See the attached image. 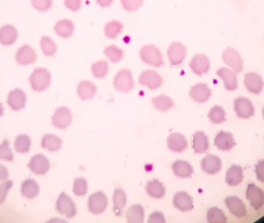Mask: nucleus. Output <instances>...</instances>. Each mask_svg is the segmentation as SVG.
I'll use <instances>...</instances> for the list:
<instances>
[{"mask_svg":"<svg viewBox=\"0 0 264 223\" xmlns=\"http://www.w3.org/2000/svg\"><path fill=\"white\" fill-rule=\"evenodd\" d=\"M29 82L32 89L36 91H43L47 89L51 82V75L46 69H36L29 77Z\"/></svg>","mask_w":264,"mask_h":223,"instance_id":"obj_1","label":"nucleus"},{"mask_svg":"<svg viewBox=\"0 0 264 223\" xmlns=\"http://www.w3.org/2000/svg\"><path fill=\"white\" fill-rule=\"evenodd\" d=\"M141 60L148 66L160 67L163 65V57L159 48L155 45H146L140 51Z\"/></svg>","mask_w":264,"mask_h":223,"instance_id":"obj_2","label":"nucleus"},{"mask_svg":"<svg viewBox=\"0 0 264 223\" xmlns=\"http://www.w3.org/2000/svg\"><path fill=\"white\" fill-rule=\"evenodd\" d=\"M115 89L122 93L129 92L134 88L133 76L131 71L123 69L118 72L114 80Z\"/></svg>","mask_w":264,"mask_h":223,"instance_id":"obj_3","label":"nucleus"},{"mask_svg":"<svg viewBox=\"0 0 264 223\" xmlns=\"http://www.w3.org/2000/svg\"><path fill=\"white\" fill-rule=\"evenodd\" d=\"M88 204L90 212L94 215H99L103 213L107 209L108 200L104 193L97 192L90 196Z\"/></svg>","mask_w":264,"mask_h":223,"instance_id":"obj_4","label":"nucleus"},{"mask_svg":"<svg viewBox=\"0 0 264 223\" xmlns=\"http://www.w3.org/2000/svg\"><path fill=\"white\" fill-rule=\"evenodd\" d=\"M53 125L58 129L64 130L72 122V113L68 108L61 106L55 111L52 116Z\"/></svg>","mask_w":264,"mask_h":223,"instance_id":"obj_5","label":"nucleus"},{"mask_svg":"<svg viewBox=\"0 0 264 223\" xmlns=\"http://www.w3.org/2000/svg\"><path fill=\"white\" fill-rule=\"evenodd\" d=\"M138 82L141 85L147 87L149 89L156 90L162 86L163 79L162 76L155 71L147 70L141 74Z\"/></svg>","mask_w":264,"mask_h":223,"instance_id":"obj_6","label":"nucleus"},{"mask_svg":"<svg viewBox=\"0 0 264 223\" xmlns=\"http://www.w3.org/2000/svg\"><path fill=\"white\" fill-rule=\"evenodd\" d=\"M222 59L227 66H230L235 72L243 70V61L237 50L228 47L222 53Z\"/></svg>","mask_w":264,"mask_h":223,"instance_id":"obj_7","label":"nucleus"},{"mask_svg":"<svg viewBox=\"0 0 264 223\" xmlns=\"http://www.w3.org/2000/svg\"><path fill=\"white\" fill-rule=\"evenodd\" d=\"M57 209L60 214L67 218H73L77 214L74 202L65 193H62L57 199Z\"/></svg>","mask_w":264,"mask_h":223,"instance_id":"obj_8","label":"nucleus"},{"mask_svg":"<svg viewBox=\"0 0 264 223\" xmlns=\"http://www.w3.org/2000/svg\"><path fill=\"white\" fill-rule=\"evenodd\" d=\"M186 56V47L181 43H172L168 49V57L172 66H179Z\"/></svg>","mask_w":264,"mask_h":223,"instance_id":"obj_9","label":"nucleus"},{"mask_svg":"<svg viewBox=\"0 0 264 223\" xmlns=\"http://www.w3.org/2000/svg\"><path fill=\"white\" fill-rule=\"evenodd\" d=\"M28 168L32 173L37 175H44L46 173L48 172L51 168V164L45 156L43 154H37L32 156L28 165Z\"/></svg>","mask_w":264,"mask_h":223,"instance_id":"obj_10","label":"nucleus"},{"mask_svg":"<svg viewBox=\"0 0 264 223\" xmlns=\"http://www.w3.org/2000/svg\"><path fill=\"white\" fill-rule=\"evenodd\" d=\"M234 109L237 116L242 119H248L254 114L253 103L248 99L240 97L235 100Z\"/></svg>","mask_w":264,"mask_h":223,"instance_id":"obj_11","label":"nucleus"},{"mask_svg":"<svg viewBox=\"0 0 264 223\" xmlns=\"http://www.w3.org/2000/svg\"><path fill=\"white\" fill-rule=\"evenodd\" d=\"M167 145L169 150L172 151L181 153L188 147V141L183 134L173 133L168 137Z\"/></svg>","mask_w":264,"mask_h":223,"instance_id":"obj_12","label":"nucleus"},{"mask_svg":"<svg viewBox=\"0 0 264 223\" xmlns=\"http://www.w3.org/2000/svg\"><path fill=\"white\" fill-rule=\"evenodd\" d=\"M246 197L250 201L251 206L256 210H259L263 205V192L255 184H249L248 189L246 192Z\"/></svg>","mask_w":264,"mask_h":223,"instance_id":"obj_13","label":"nucleus"},{"mask_svg":"<svg viewBox=\"0 0 264 223\" xmlns=\"http://www.w3.org/2000/svg\"><path fill=\"white\" fill-rule=\"evenodd\" d=\"M37 58L36 52L29 45H24L20 47L16 54V62L21 66H27L34 63Z\"/></svg>","mask_w":264,"mask_h":223,"instance_id":"obj_14","label":"nucleus"},{"mask_svg":"<svg viewBox=\"0 0 264 223\" xmlns=\"http://www.w3.org/2000/svg\"><path fill=\"white\" fill-rule=\"evenodd\" d=\"M190 68L196 75H203L210 69L209 58L203 54H196L190 61Z\"/></svg>","mask_w":264,"mask_h":223,"instance_id":"obj_15","label":"nucleus"},{"mask_svg":"<svg viewBox=\"0 0 264 223\" xmlns=\"http://www.w3.org/2000/svg\"><path fill=\"white\" fill-rule=\"evenodd\" d=\"M211 94H212V91H211L210 88L207 86V85L203 83L197 84L192 87L190 91L192 100L199 103L207 102L210 98Z\"/></svg>","mask_w":264,"mask_h":223,"instance_id":"obj_16","label":"nucleus"},{"mask_svg":"<svg viewBox=\"0 0 264 223\" xmlns=\"http://www.w3.org/2000/svg\"><path fill=\"white\" fill-rule=\"evenodd\" d=\"M244 85L250 92L259 94L263 88L262 77L254 72L246 74L244 78Z\"/></svg>","mask_w":264,"mask_h":223,"instance_id":"obj_17","label":"nucleus"},{"mask_svg":"<svg viewBox=\"0 0 264 223\" xmlns=\"http://www.w3.org/2000/svg\"><path fill=\"white\" fill-rule=\"evenodd\" d=\"M173 205L181 212H188L193 209V198L185 192H179L174 196Z\"/></svg>","mask_w":264,"mask_h":223,"instance_id":"obj_18","label":"nucleus"},{"mask_svg":"<svg viewBox=\"0 0 264 223\" xmlns=\"http://www.w3.org/2000/svg\"><path fill=\"white\" fill-rule=\"evenodd\" d=\"M26 97L24 91L21 89H16L10 91L8 97V104L14 111H20L25 107Z\"/></svg>","mask_w":264,"mask_h":223,"instance_id":"obj_19","label":"nucleus"},{"mask_svg":"<svg viewBox=\"0 0 264 223\" xmlns=\"http://www.w3.org/2000/svg\"><path fill=\"white\" fill-rule=\"evenodd\" d=\"M202 169L208 174H216L222 168V162L218 156L208 155L202 161Z\"/></svg>","mask_w":264,"mask_h":223,"instance_id":"obj_20","label":"nucleus"},{"mask_svg":"<svg viewBox=\"0 0 264 223\" xmlns=\"http://www.w3.org/2000/svg\"><path fill=\"white\" fill-rule=\"evenodd\" d=\"M227 208L230 209V212L238 218H243L246 215V209L243 202L239 198H227L225 200Z\"/></svg>","mask_w":264,"mask_h":223,"instance_id":"obj_21","label":"nucleus"},{"mask_svg":"<svg viewBox=\"0 0 264 223\" xmlns=\"http://www.w3.org/2000/svg\"><path fill=\"white\" fill-rule=\"evenodd\" d=\"M217 75L222 78L225 84V88L229 91H234L238 87L237 77L235 72L227 68H222L218 70Z\"/></svg>","mask_w":264,"mask_h":223,"instance_id":"obj_22","label":"nucleus"},{"mask_svg":"<svg viewBox=\"0 0 264 223\" xmlns=\"http://www.w3.org/2000/svg\"><path fill=\"white\" fill-rule=\"evenodd\" d=\"M78 94L83 101L94 98L97 92V87L90 81H82L78 86Z\"/></svg>","mask_w":264,"mask_h":223,"instance_id":"obj_23","label":"nucleus"},{"mask_svg":"<svg viewBox=\"0 0 264 223\" xmlns=\"http://www.w3.org/2000/svg\"><path fill=\"white\" fill-rule=\"evenodd\" d=\"M18 38V33L14 26L5 25L0 28V43L8 46L14 44Z\"/></svg>","mask_w":264,"mask_h":223,"instance_id":"obj_24","label":"nucleus"},{"mask_svg":"<svg viewBox=\"0 0 264 223\" xmlns=\"http://www.w3.org/2000/svg\"><path fill=\"white\" fill-rule=\"evenodd\" d=\"M127 204V195L122 188L115 189L113 195V210L115 215L121 216Z\"/></svg>","mask_w":264,"mask_h":223,"instance_id":"obj_25","label":"nucleus"},{"mask_svg":"<svg viewBox=\"0 0 264 223\" xmlns=\"http://www.w3.org/2000/svg\"><path fill=\"white\" fill-rule=\"evenodd\" d=\"M215 144L221 150H230L235 146V140L231 133H219L215 139Z\"/></svg>","mask_w":264,"mask_h":223,"instance_id":"obj_26","label":"nucleus"},{"mask_svg":"<svg viewBox=\"0 0 264 223\" xmlns=\"http://www.w3.org/2000/svg\"><path fill=\"white\" fill-rule=\"evenodd\" d=\"M193 150L196 153H204L209 148V140L207 136L202 132L198 131L193 135Z\"/></svg>","mask_w":264,"mask_h":223,"instance_id":"obj_27","label":"nucleus"},{"mask_svg":"<svg viewBox=\"0 0 264 223\" xmlns=\"http://www.w3.org/2000/svg\"><path fill=\"white\" fill-rule=\"evenodd\" d=\"M146 192L153 199H160L166 195V188L159 180H153L147 182Z\"/></svg>","mask_w":264,"mask_h":223,"instance_id":"obj_28","label":"nucleus"},{"mask_svg":"<svg viewBox=\"0 0 264 223\" xmlns=\"http://www.w3.org/2000/svg\"><path fill=\"white\" fill-rule=\"evenodd\" d=\"M172 171L178 178H187L193 175V167L185 161H177L172 165Z\"/></svg>","mask_w":264,"mask_h":223,"instance_id":"obj_29","label":"nucleus"},{"mask_svg":"<svg viewBox=\"0 0 264 223\" xmlns=\"http://www.w3.org/2000/svg\"><path fill=\"white\" fill-rule=\"evenodd\" d=\"M243 179V169L238 165H234L227 171L225 181L230 186H237L242 182Z\"/></svg>","mask_w":264,"mask_h":223,"instance_id":"obj_30","label":"nucleus"},{"mask_svg":"<svg viewBox=\"0 0 264 223\" xmlns=\"http://www.w3.org/2000/svg\"><path fill=\"white\" fill-rule=\"evenodd\" d=\"M56 34L60 38H68L73 35L74 25L69 20H62L57 22L54 27Z\"/></svg>","mask_w":264,"mask_h":223,"instance_id":"obj_31","label":"nucleus"},{"mask_svg":"<svg viewBox=\"0 0 264 223\" xmlns=\"http://www.w3.org/2000/svg\"><path fill=\"white\" fill-rule=\"evenodd\" d=\"M144 211L141 205H134L127 210V221L129 223H142L144 221Z\"/></svg>","mask_w":264,"mask_h":223,"instance_id":"obj_32","label":"nucleus"},{"mask_svg":"<svg viewBox=\"0 0 264 223\" xmlns=\"http://www.w3.org/2000/svg\"><path fill=\"white\" fill-rule=\"evenodd\" d=\"M42 147L49 151H58L62 147L61 139L53 134H47L43 138Z\"/></svg>","mask_w":264,"mask_h":223,"instance_id":"obj_33","label":"nucleus"},{"mask_svg":"<svg viewBox=\"0 0 264 223\" xmlns=\"http://www.w3.org/2000/svg\"><path fill=\"white\" fill-rule=\"evenodd\" d=\"M21 193L22 195L27 199H34L39 194V185L34 180H26L22 184Z\"/></svg>","mask_w":264,"mask_h":223,"instance_id":"obj_34","label":"nucleus"},{"mask_svg":"<svg viewBox=\"0 0 264 223\" xmlns=\"http://www.w3.org/2000/svg\"><path fill=\"white\" fill-rule=\"evenodd\" d=\"M152 103L153 106L160 112H166L174 106L173 100L170 97L164 94L154 97L152 100Z\"/></svg>","mask_w":264,"mask_h":223,"instance_id":"obj_35","label":"nucleus"},{"mask_svg":"<svg viewBox=\"0 0 264 223\" xmlns=\"http://www.w3.org/2000/svg\"><path fill=\"white\" fill-rule=\"evenodd\" d=\"M122 29H123L122 23L114 20L106 24L105 27H104V34L107 38L114 39V38H117L122 33Z\"/></svg>","mask_w":264,"mask_h":223,"instance_id":"obj_36","label":"nucleus"},{"mask_svg":"<svg viewBox=\"0 0 264 223\" xmlns=\"http://www.w3.org/2000/svg\"><path fill=\"white\" fill-rule=\"evenodd\" d=\"M30 139L26 134L18 136L15 140V149H16V152H18V153H26L30 149Z\"/></svg>","mask_w":264,"mask_h":223,"instance_id":"obj_37","label":"nucleus"},{"mask_svg":"<svg viewBox=\"0 0 264 223\" xmlns=\"http://www.w3.org/2000/svg\"><path fill=\"white\" fill-rule=\"evenodd\" d=\"M104 54L112 63H118L123 58L124 52L117 46L110 45L106 47Z\"/></svg>","mask_w":264,"mask_h":223,"instance_id":"obj_38","label":"nucleus"},{"mask_svg":"<svg viewBox=\"0 0 264 223\" xmlns=\"http://www.w3.org/2000/svg\"><path fill=\"white\" fill-rule=\"evenodd\" d=\"M41 50L47 56H53L57 52L55 42L49 37H43L41 41Z\"/></svg>","mask_w":264,"mask_h":223,"instance_id":"obj_39","label":"nucleus"},{"mask_svg":"<svg viewBox=\"0 0 264 223\" xmlns=\"http://www.w3.org/2000/svg\"><path fill=\"white\" fill-rule=\"evenodd\" d=\"M207 221L209 223H225L227 219L222 211L218 208H212L208 211Z\"/></svg>","mask_w":264,"mask_h":223,"instance_id":"obj_40","label":"nucleus"},{"mask_svg":"<svg viewBox=\"0 0 264 223\" xmlns=\"http://www.w3.org/2000/svg\"><path fill=\"white\" fill-rule=\"evenodd\" d=\"M91 70H92L93 75L95 78H103L108 72V65L104 60H100L93 63Z\"/></svg>","mask_w":264,"mask_h":223,"instance_id":"obj_41","label":"nucleus"},{"mask_svg":"<svg viewBox=\"0 0 264 223\" xmlns=\"http://www.w3.org/2000/svg\"><path fill=\"white\" fill-rule=\"evenodd\" d=\"M209 118L213 123H221L225 120V111L220 106H214L209 112Z\"/></svg>","mask_w":264,"mask_h":223,"instance_id":"obj_42","label":"nucleus"},{"mask_svg":"<svg viewBox=\"0 0 264 223\" xmlns=\"http://www.w3.org/2000/svg\"><path fill=\"white\" fill-rule=\"evenodd\" d=\"M88 190V184L86 180L83 178H77L73 183V193L77 196H83L87 194Z\"/></svg>","mask_w":264,"mask_h":223,"instance_id":"obj_43","label":"nucleus"},{"mask_svg":"<svg viewBox=\"0 0 264 223\" xmlns=\"http://www.w3.org/2000/svg\"><path fill=\"white\" fill-rule=\"evenodd\" d=\"M0 160L13 162V154L10 147L8 140H5L0 145Z\"/></svg>","mask_w":264,"mask_h":223,"instance_id":"obj_44","label":"nucleus"},{"mask_svg":"<svg viewBox=\"0 0 264 223\" xmlns=\"http://www.w3.org/2000/svg\"><path fill=\"white\" fill-rule=\"evenodd\" d=\"M32 7L40 12H47L52 7V0H31Z\"/></svg>","mask_w":264,"mask_h":223,"instance_id":"obj_45","label":"nucleus"},{"mask_svg":"<svg viewBox=\"0 0 264 223\" xmlns=\"http://www.w3.org/2000/svg\"><path fill=\"white\" fill-rule=\"evenodd\" d=\"M122 4L127 11H136L142 6L143 0H122Z\"/></svg>","mask_w":264,"mask_h":223,"instance_id":"obj_46","label":"nucleus"},{"mask_svg":"<svg viewBox=\"0 0 264 223\" xmlns=\"http://www.w3.org/2000/svg\"><path fill=\"white\" fill-rule=\"evenodd\" d=\"M13 187V182L11 181H7L0 184V205L5 202L9 190Z\"/></svg>","mask_w":264,"mask_h":223,"instance_id":"obj_47","label":"nucleus"},{"mask_svg":"<svg viewBox=\"0 0 264 223\" xmlns=\"http://www.w3.org/2000/svg\"><path fill=\"white\" fill-rule=\"evenodd\" d=\"M148 223H166V218L160 212H153L147 220Z\"/></svg>","mask_w":264,"mask_h":223,"instance_id":"obj_48","label":"nucleus"},{"mask_svg":"<svg viewBox=\"0 0 264 223\" xmlns=\"http://www.w3.org/2000/svg\"><path fill=\"white\" fill-rule=\"evenodd\" d=\"M81 0H64L66 7L71 11L76 12L80 10L81 7Z\"/></svg>","mask_w":264,"mask_h":223,"instance_id":"obj_49","label":"nucleus"},{"mask_svg":"<svg viewBox=\"0 0 264 223\" xmlns=\"http://www.w3.org/2000/svg\"><path fill=\"white\" fill-rule=\"evenodd\" d=\"M256 176L261 182H264V161L259 162L256 166Z\"/></svg>","mask_w":264,"mask_h":223,"instance_id":"obj_50","label":"nucleus"},{"mask_svg":"<svg viewBox=\"0 0 264 223\" xmlns=\"http://www.w3.org/2000/svg\"><path fill=\"white\" fill-rule=\"evenodd\" d=\"M8 170L4 165H0V181H6L8 179Z\"/></svg>","mask_w":264,"mask_h":223,"instance_id":"obj_51","label":"nucleus"},{"mask_svg":"<svg viewBox=\"0 0 264 223\" xmlns=\"http://www.w3.org/2000/svg\"><path fill=\"white\" fill-rule=\"evenodd\" d=\"M113 1L114 0H97V4L102 7H109Z\"/></svg>","mask_w":264,"mask_h":223,"instance_id":"obj_52","label":"nucleus"},{"mask_svg":"<svg viewBox=\"0 0 264 223\" xmlns=\"http://www.w3.org/2000/svg\"><path fill=\"white\" fill-rule=\"evenodd\" d=\"M51 221V222H54V221H58V222H65V221L64 220H60V219H52V220H51V221Z\"/></svg>","mask_w":264,"mask_h":223,"instance_id":"obj_53","label":"nucleus"},{"mask_svg":"<svg viewBox=\"0 0 264 223\" xmlns=\"http://www.w3.org/2000/svg\"><path fill=\"white\" fill-rule=\"evenodd\" d=\"M3 113H4V109H3L2 104L0 103V116H2Z\"/></svg>","mask_w":264,"mask_h":223,"instance_id":"obj_54","label":"nucleus"},{"mask_svg":"<svg viewBox=\"0 0 264 223\" xmlns=\"http://www.w3.org/2000/svg\"><path fill=\"white\" fill-rule=\"evenodd\" d=\"M262 113H263V117H264V108H263V111H262Z\"/></svg>","mask_w":264,"mask_h":223,"instance_id":"obj_55","label":"nucleus"}]
</instances>
